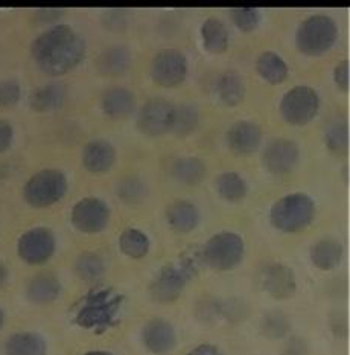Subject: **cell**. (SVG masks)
Masks as SVG:
<instances>
[{
	"label": "cell",
	"instance_id": "obj_15",
	"mask_svg": "<svg viewBox=\"0 0 350 355\" xmlns=\"http://www.w3.org/2000/svg\"><path fill=\"white\" fill-rule=\"evenodd\" d=\"M261 287L273 299L286 300L297 293V277L290 266L273 262L262 268Z\"/></svg>",
	"mask_w": 350,
	"mask_h": 355
},
{
	"label": "cell",
	"instance_id": "obj_14",
	"mask_svg": "<svg viewBox=\"0 0 350 355\" xmlns=\"http://www.w3.org/2000/svg\"><path fill=\"white\" fill-rule=\"evenodd\" d=\"M143 348L152 355H168L177 348L178 334L175 327L166 319L154 318L140 329Z\"/></svg>",
	"mask_w": 350,
	"mask_h": 355
},
{
	"label": "cell",
	"instance_id": "obj_25",
	"mask_svg": "<svg viewBox=\"0 0 350 355\" xmlns=\"http://www.w3.org/2000/svg\"><path fill=\"white\" fill-rule=\"evenodd\" d=\"M3 355H48V342L34 331H19L5 340Z\"/></svg>",
	"mask_w": 350,
	"mask_h": 355
},
{
	"label": "cell",
	"instance_id": "obj_6",
	"mask_svg": "<svg viewBox=\"0 0 350 355\" xmlns=\"http://www.w3.org/2000/svg\"><path fill=\"white\" fill-rule=\"evenodd\" d=\"M245 257L244 238L231 230H221L210 236L200 252L201 262L213 272H231Z\"/></svg>",
	"mask_w": 350,
	"mask_h": 355
},
{
	"label": "cell",
	"instance_id": "obj_5",
	"mask_svg": "<svg viewBox=\"0 0 350 355\" xmlns=\"http://www.w3.org/2000/svg\"><path fill=\"white\" fill-rule=\"evenodd\" d=\"M338 40V25L328 14H313L300 21L295 31V48L308 57L329 52Z\"/></svg>",
	"mask_w": 350,
	"mask_h": 355
},
{
	"label": "cell",
	"instance_id": "obj_19",
	"mask_svg": "<svg viewBox=\"0 0 350 355\" xmlns=\"http://www.w3.org/2000/svg\"><path fill=\"white\" fill-rule=\"evenodd\" d=\"M133 63V52L127 44H110L99 52L95 60L98 73L104 76H121L127 73Z\"/></svg>",
	"mask_w": 350,
	"mask_h": 355
},
{
	"label": "cell",
	"instance_id": "obj_12",
	"mask_svg": "<svg viewBox=\"0 0 350 355\" xmlns=\"http://www.w3.org/2000/svg\"><path fill=\"white\" fill-rule=\"evenodd\" d=\"M174 107L166 98L155 96L148 99L137 113V128L140 133L150 137L170 133Z\"/></svg>",
	"mask_w": 350,
	"mask_h": 355
},
{
	"label": "cell",
	"instance_id": "obj_40",
	"mask_svg": "<svg viewBox=\"0 0 350 355\" xmlns=\"http://www.w3.org/2000/svg\"><path fill=\"white\" fill-rule=\"evenodd\" d=\"M184 355H225L220 346H216L213 343H200L197 346H193L192 349H189Z\"/></svg>",
	"mask_w": 350,
	"mask_h": 355
},
{
	"label": "cell",
	"instance_id": "obj_36",
	"mask_svg": "<svg viewBox=\"0 0 350 355\" xmlns=\"http://www.w3.org/2000/svg\"><path fill=\"white\" fill-rule=\"evenodd\" d=\"M262 329L271 338H282L290 331V320L282 313H270L263 319Z\"/></svg>",
	"mask_w": 350,
	"mask_h": 355
},
{
	"label": "cell",
	"instance_id": "obj_37",
	"mask_svg": "<svg viewBox=\"0 0 350 355\" xmlns=\"http://www.w3.org/2000/svg\"><path fill=\"white\" fill-rule=\"evenodd\" d=\"M21 86L17 80H0V109H10L20 101Z\"/></svg>",
	"mask_w": 350,
	"mask_h": 355
},
{
	"label": "cell",
	"instance_id": "obj_34",
	"mask_svg": "<svg viewBox=\"0 0 350 355\" xmlns=\"http://www.w3.org/2000/svg\"><path fill=\"white\" fill-rule=\"evenodd\" d=\"M324 144L332 154H344L349 146V125L343 118L333 119L324 130Z\"/></svg>",
	"mask_w": 350,
	"mask_h": 355
},
{
	"label": "cell",
	"instance_id": "obj_35",
	"mask_svg": "<svg viewBox=\"0 0 350 355\" xmlns=\"http://www.w3.org/2000/svg\"><path fill=\"white\" fill-rule=\"evenodd\" d=\"M230 19L239 31L248 34L259 28L262 21V12L258 8H233L230 11Z\"/></svg>",
	"mask_w": 350,
	"mask_h": 355
},
{
	"label": "cell",
	"instance_id": "obj_23",
	"mask_svg": "<svg viewBox=\"0 0 350 355\" xmlns=\"http://www.w3.org/2000/svg\"><path fill=\"white\" fill-rule=\"evenodd\" d=\"M67 99V87L61 83H48L37 87L29 96V107L37 113L60 110Z\"/></svg>",
	"mask_w": 350,
	"mask_h": 355
},
{
	"label": "cell",
	"instance_id": "obj_38",
	"mask_svg": "<svg viewBox=\"0 0 350 355\" xmlns=\"http://www.w3.org/2000/svg\"><path fill=\"white\" fill-rule=\"evenodd\" d=\"M333 83L341 92H347L350 86V63L349 60H341L333 67Z\"/></svg>",
	"mask_w": 350,
	"mask_h": 355
},
{
	"label": "cell",
	"instance_id": "obj_31",
	"mask_svg": "<svg viewBox=\"0 0 350 355\" xmlns=\"http://www.w3.org/2000/svg\"><path fill=\"white\" fill-rule=\"evenodd\" d=\"M119 249L130 259H142L151 249V241L140 229L128 227L119 236Z\"/></svg>",
	"mask_w": 350,
	"mask_h": 355
},
{
	"label": "cell",
	"instance_id": "obj_29",
	"mask_svg": "<svg viewBox=\"0 0 350 355\" xmlns=\"http://www.w3.org/2000/svg\"><path fill=\"white\" fill-rule=\"evenodd\" d=\"M216 192L229 203H239L248 196V184L243 175L233 171H225L216 177Z\"/></svg>",
	"mask_w": 350,
	"mask_h": 355
},
{
	"label": "cell",
	"instance_id": "obj_26",
	"mask_svg": "<svg viewBox=\"0 0 350 355\" xmlns=\"http://www.w3.org/2000/svg\"><path fill=\"white\" fill-rule=\"evenodd\" d=\"M170 175L184 187H198L206 179L207 165L198 156H183L173 162Z\"/></svg>",
	"mask_w": 350,
	"mask_h": 355
},
{
	"label": "cell",
	"instance_id": "obj_30",
	"mask_svg": "<svg viewBox=\"0 0 350 355\" xmlns=\"http://www.w3.org/2000/svg\"><path fill=\"white\" fill-rule=\"evenodd\" d=\"M107 270L105 259L98 252H82L75 261V273L84 282H96Z\"/></svg>",
	"mask_w": 350,
	"mask_h": 355
},
{
	"label": "cell",
	"instance_id": "obj_17",
	"mask_svg": "<svg viewBox=\"0 0 350 355\" xmlns=\"http://www.w3.org/2000/svg\"><path fill=\"white\" fill-rule=\"evenodd\" d=\"M118 153L114 145L104 139H95L90 141L82 150V166L91 174H103L110 171L114 166Z\"/></svg>",
	"mask_w": 350,
	"mask_h": 355
},
{
	"label": "cell",
	"instance_id": "obj_2",
	"mask_svg": "<svg viewBox=\"0 0 350 355\" xmlns=\"http://www.w3.org/2000/svg\"><path fill=\"white\" fill-rule=\"evenodd\" d=\"M123 297L112 288L91 290L78 305L75 323L93 333H104L116 325Z\"/></svg>",
	"mask_w": 350,
	"mask_h": 355
},
{
	"label": "cell",
	"instance_id": "obj_22",
	"mask_svg": "<svg viewBox=\"0 0 350 355\" xmlns=\"http://www.w3.org/2000/svg\"><path fill=\"white\" fill-rule=\"evenodd\" d=\"M169 227L178 234H191L200 225V209L189 200H175L166 207Z\"/></svg>",
	"mask_w": 350,
	"mask_h": 355
},
{
	"label": "cell",
	"instance_id": "obj_8",
	"mask_svg": "<svg viewBox=\"0 0 350 355\" xmlns=\"http://www.w3.org/2000/svg\"><path fill=\"white\" fill-rule=\"evenodd\" d=\"M279 112L292 127H305L320 112V95L310 86H294L280 99Z\"/></svg>",
	"mask_w": 350,
	"mask_h": 355
},
{
	"label": "cell",
	"instance_id": "obj_10",
	"mask_svg": "<svg viewBox=\"0 0 350 355\" xmlns=\"http://www.w3.org/2000/svg\"><path fill=\"white\" fill-rule=\"evenodd\" d=\"M57 250V238L49 227L38 226L21 234L17 241L19 258L28 266H43Z\"/></svg>",
	"mask_w": 350,
	"mask_h": 355
},
{
	"label": "cell",
	"instance_id": "obj_13",
	"mask_svg": "<svg viewBox=\"0 0 350 355\" xmlns=\"http://www.w3.org/2000/svg\"><path fill=\"white\" fill-rule=\"evenodd\" d=\"M262 165L270 174L285 175L292 173L300 160V148L292 139H273L262 150Z\"/></svg>",
	"mask_w": 350,
	"mask_h": 355
},
{
	"label": "cell",
	"instance_id": "obj_7",
	"mask_svg": "<svg viewBox=\"0 0 350 355\" xmlns=\"http://www.w3.org/2000/svg\"><path fill=\"white\" fill-rule=\"evenodd\" d=\"M69 189L67 177L55 168H46L35 173L23 188V198L35 209H44L58 203Z\"/></svg>",
	"mask_w": 350,
	"mask_h": 355
},
{
	"label": "cell",
	"instance_id": "obj_44",
	"mask_svg": "<svg viewBox=\"0 0 350 355\" xmlns=\"http://www.w3.org/2000/svg\"><path fill=\"white\" fill-rule=\"evenodd\" d=\"M3 325H5V311L0 308V329L3 328Z\"/></svg>",
	"mask_w": 350,
	"mask_h": 355
},
{
	"label": "cell",
	"instance_id": "obj_27",
	"mask_svg": "<svg viewBox=\"0 0 350 355\" xmlns=\"http://www.w3.org/2000/svg\"><path fill=\"white\" fill-rule=\"evenodd\" d=\"M201 42H203L204 49L213 55H221V53L229 51L230 46V33L225 23L218 17H207L200 28Z\"/></svg>",
	"mask_w": 350,
	"mask_h": 355
},
{
	"label": "cell",
	"instance_id": "obj_41",
	"mask_svg": "<svg viewBox=\"0 0 350 355\" xmlns=\"http://www.w3.org/2000/svg\"><path fill=\"white\" fill-rule=\"evenodd\" d=\"M37 20H40V23H52L58 20L60 17H63V11H58V10H46V8H43V10L37 11L35 14Z\"/></svg>",
	"mask_w": 350,
	"mask_h": 355
},
{
	"label": "cell",
	"instance_id": "obj_9",
	"mask_svg": "<svg viewBox=\"0 0 350 355\" xmlns=\"http://www.w3.org/2000/svg\"><path fill=\"white\" fill-rule=\"evenodd\" d=\"M150 73L152 81L160 87H178L186 81V78H188V58H186L184 53L178 49H161L155 53L151 61Z\"/></svg>",
	"mask_w": 350,
	"mask_h": 355
},
{
	"label": "cell",
	"instance_id": "obj_4",
	"mask_svg": "<svg viewBox=\"0 0 350 355\" xmlns=\"http://www.w3.org/2000/svg\"><path fill=\"white\" fill-rule=\"evenodd\" d=\"M198 264L192 257H182L175 262L163 266L150 285V296L154 302L168 305L180 299L193 276H197Z\"/></svg>",
	"mask_w": 350,
	"mask_h": 355
},
{
	"label": "cell",
	"instance_id": "obj_20",
	"mask_svg": "<svg viewBox=\"0 0 350 355\" xmlns=\"http://www.w3.org/2000/svg\"><path fill=\"white\" fill-rule=\"evenodd\" d=\"M61 291H63V285L51 272H42L30 277L25 290L29 302L38 306L53 304L61 296Z\"/></svg>",
	"mask_w": 350,
	"mask_h": 355
},
{
	"label": "cell",
	"instance_id": "obj_33",
	"mask_svg": "<svg viewBox=\"0 0 350 355\" xmlns=\"http://www.w3.org/2000/svg\"><path fill=\"white\" fill-rule=\"evenodd\" d=\"M116 194H118L121 202L127 206H139L148 198L150 189H148V184L140 177L127 175L116 184Z\"/></svg>",
	"mask_w": 350,
	"mask_h": 355
},
{
	"label": "cell",
	"instance_id": "obj_1",
	"mask_svg": "<svg viewBox=\"0 0 350 355\" xmlns=\"http://www.w3.org/2000/svg\"><path fill=\"white\" fill-rule=\"evenodd\" d=\"M85 53V38L66 23L46 29L30 44V55L37 67L51 76H61L73 71Z\"/></svg>",
	"mask_w": 350,
	"mask_h": 355
},
{
	"label": "cell",
	"instance_id": "obj_24",
	"mask_svg": "<svg viewBox=\"0 0 350 355\" xmlns=\"http://www.w3.org/2000/svg\"><path fill=\"white\" fill-rule=\"evenodd\" d=\"M215 89L220 101L227 107L239 105L247 95V84L244 76L238 71H233V69H227V71H224L218 76Z\"/></svg>",
	"mask_w": 350,
	"mask_h": 355
},
{
	"label": "cell",
	"instance_id": "obj_3",
	"mask_svg": "<svg viewBox=\"0 0 350 355\" xmlns=\"http://www.w3.org/2000/svg\"><path fill=\"white\" fill-rule=\"evenodd\" d=\"M317 206L305 192H291L280 197L270 209V223L282 234H299L315 218Z\"/></svg>",
	"mask_w": 350,
	"mask_h": 355
},
{
	"label": "cell",
	"instance_id": "obj_39",
	"mask_svg": "<svg viewBox=\"0 0 350 355\" xmlns=\"http://www.w3.org/2000/svg\"><path fill=\"white\" fill-rule=\"evenodd\" d=\"M14 139V128L8 121L0 119V153L10 148Z\"/></svg>",
	"mask_w": 350,
	"mask_h": 355
},
{
	"label": "cell",
	"instance_id": "obj_21",
	"mask_svg": "<svg viewBox=\"0 0 350 355\" xmlns=\"http://www.w3.org/2000/svg\"><path fill=\"white\" fill-rule=\"evenodd\" d=\"M344 257V247L335 238H322L309 249V259L320 272L335 270Z\"/></svg>",
	"mask_w": 350,
	"mask_h": 355
},
{
	"label": "cell",
	"instance_id": "obj_42",
	"mask_svg": "<svg viewBox=\"0 0 350 355\" xmlns=\"http://www.w3.org/2000/svg\"><path fill=\"white\" fill-rule=\"evenodd\" d=\"M8 276H10V273H8V268H6V266L3 264L2 261H0V290H2L5 285H6Z\"/></svg>",
	"mask_w": 350,
	"mask_h": 355
},
{
	"label": "cell",
	"instance_id": "obj_28",
	"mask_svg": "<svg viewBox=\"0 0 350 355\" xmlns=\"http://www.w3.org/2000/svg\"><path fill=\"white\" fill-rule=\"evenodd\" d=\"M256 72L263 81L271 86H279L286 81L290 75V67L282 55L274 51H265L256 60Z\"/></svg>",
	"mask_w": 350,
	"mask_h": 355
},
{
	"label": "cell",
	"instance_id": "obj_43",
	"mask_svg": "<svg viewBox=\"0 0 350 355\" xmlns=\"http://www.w3.org/2000/svg\"><path fill=\"white\" fill-rule=\"evenodd\" d=\"M81 355H114V354L110 352V351L98 349V351H87V352H84V354H81Z\"/></svg>",
	"mask_w": 350,
	"mask_h": 355
},
{
	"label": "cell",
	"instance_id": "obj_11",
	"mask_svg": "<svg viewBox=\"0 0 350 355\" xmlns=\"http://www.w3.org/2000/svg\"><path fill=\"white\" fill-rule=\"evenodd\" d=\"M112 218L108 205L98 197H84L72 207L70 221L81 234L95 235L103 232Z\"/></svg>",
	"mask_w": 350,
	"mask_h": 355
},
{
	"label": "cell",
	"instance_id": "obj_32",
	"mask_svg": "<svg viewBox=\"0 0 350 355\" xmlns=\"http://www.w3.org/2000/svg\"><path fill=\"white\" fill-rule=\"evenodd\" d=\"M200 125V112L197 105L191 103L178 104L174 107L173 114V125H170V133L178 137H186L192 135Z\"/></svg>",
	"mask_w": 350,
	"mask_h": 355
},
{
	"label": "cell",
	"instance_id": "obj_18",
	"mask_svg": "<svg viewBox=\"0 0 350 355\" xmlns=\"http://www.w3.org/2000/svg\"><path fill=\"white\" fill-rule=\"evenodd\" d=\"M137 99L133 90L122 86H114L105 90L100 96V110L110 119H125L133 114Z\"/></svg>",
	"mask_w": 350,
	"mask_h": 355
},
{
	"label": "cell",
	"instance_id": "obj_16",
	"mask_svg": "<svg viewBox=\"0 0 350 355\" xmlns=\"http://www.w3.org/2000/svg\"><path fill=\"white\" fill-rule=\"evenodd\" d=\"M262 139V127L258 122L248 119L233 122L225 133L229 150L236 156H252L261 148Z\"/></svg>",
	"mask_w": 350,
	"mask_h": 355
}]
</instances>
